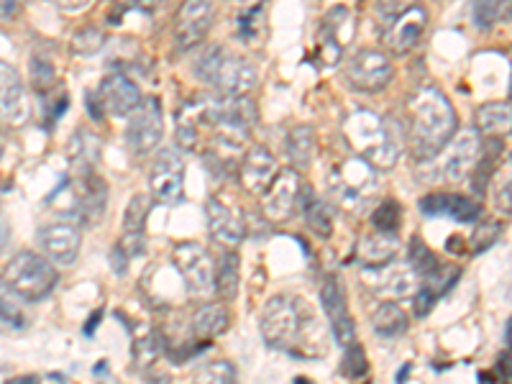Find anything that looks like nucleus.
Segmentation results:
<instances>
[{
	"mask_svg": "<svg viewBox=\"0 0 512 384\" xmlns=\"http://www.w3.org/2000/svg\"><path fill=\"white\" fill-rule=\"evenodd\" d=\"M103 44H105V34L100 29H95V26H85V29L77 31L70 41L72 52L77 54H95L103 49Z\"/></svg>",
	"mask_w": 512,
	"mask_h": 384,
	"instance_id": "nucleus-41",
	"label": "nucleus"
},
{
	"mask_svg": "<svg viewBox=\"0 0 512 384\" xmlns=\"http://www.w3.org/2000/svg\"><path fill=\"white\" fill-rule=\"evenodd\" d=\"M21 11V0H0V21H8Z\"/></svg>",
	"mask_w": 512,
	"mask_h": 384,
	"instance_id": "nucleus-46",
	"label": "nucleus"
},
{
	"mask_svg": "<svg viewBox=\"0 0 512 384\" xmlns=\"http://www.w3.org/2000/svg\"><path fill=\"white\" fill-rule=\"evenodd\" d=\"M328 187L349 213H364L377 195V169L364 157H349L331 169Z\"/></svg>",
	"mask_w": 512,
	"mask_h": 384,
	"instance_id": "nucleus-5",
	"label": "nucleus"
},
{
	"mask_svg": "<svg viewBox=\"0 0 512 384\" xmlns=\"http://www.w3.org/2000/svg\"><path fill=\"white\" fill-rule=\"evenodd\" d=\"M195 75L223 98H244L259 82L256 67L249 59L226 52L223 47H210L198 54Z\"/></svg>",
	"mask_w": 512,
	"mask_h": 384,
	"instance_id": "nucleus-3",
	"label": "nucleus"
},
{
	"mask_svg": "<svg viewBox=\"0 0 512 384\" xmlns=\"http://www.w3.org/2000/svg\"><path fill=\"white\" fill-rule=\"evenodd\" d=\"M505 346L507 351H512V318L505 323Z\"/></svg>",
	"mask_w": 512,
	"mask_h": 384,
	"instance_id": "nucleus-51",
	"label": "nucleus"
},
{
	"mask_svg": "<svg viewBox=\"0 0 512 384\" xmlns=\"http://www.w3.org/2000/svg\"><path fill=\"white\" fill-rule=\"evenodd\" d=\"M164 136V116L159 98H144L128 116L126 146L136 157L152 154Z\"/></svg>",
	"mask_w": 512,
	"mask_h": 384,
	"instance_id": "nucleus-9",
	"label": "nucleus"
},
{
	"mask_svg": "<svg viewBox=\"0 0 512 384\" xmlns=\"http://www.w3.org/2000/svg\"><path fill=\"white\" fill-rule=\"evenodd\" d=\"M472 21L479 31L512 21V0H472Z\"/></svg>",
	"mask_w": 512,
	"mask_h": 384,
	"instance_id": "nucleus-32",
	"label": "nucleus"
},
{
	"mask_svg": "<svg viewBox=\"0 0 512 384\" xmlns=\"http://www.w3.org/2000/svg\"><path fill=\"white\" fill-rule=\"evenodd\" d=\"M500 372H502V377L512 379V351H507V354H502V359H500Z\"/></svg>",
	"mask_w": 512,
	"mask_h": 384,
	"instance_id": "nucleus-49",
	"label": "nucleus"
},
{
	"mask_svg": "<svg viewBox=\"0 0 512 384\" xmlns=\"http://www.w3.org/2000/svg\"><path fill=\"white\" fill-rule=\"evenodd\" d=\"M320 305H323V313H326L328 323H331L338 346H344V349L354 346L356 323L349 313V305H346L344 287H341V282H338L336 277H331V274L320 282Z\"/></svg>",
	"mask_w": 512,
	"mask_h": 384,
	"instance_id": "nucleus-12",
	"label": "nucleus"
},
{
	"mask_svg": "<svg viewBox=\"0 0 512 384\" xmlns=\"http://www.w3.org/2000/svg\"><path fill=\"white\" fill-rule=\"evenodd\" d=\"M502 149H505V146H502L500 136H487V139H482V152H479L477 167H474L472 172V187L477 195L487 192L497 164L502 162Z\"/></svg>",
	"mask_w": 512,
	"mask_h": 384,
	"instance_id": "nucleus-26",
	"label": "nucleus"
},
{
	"mask_svg": "<svg viewBox=\"0 0 512 384\" xmlns=\"http://www.w3.org/2000/svg\"><path fill=\"white\" fill-rule=\"evenodd\" d=\"M295 384H313V382H308V379L300 377V379H295Z\"/></svg>",
	"mask_w": 512,
	"mask_h": 384,
	"instance_id": "nucleus-52",
	"label": "nucleus"
},
{
	"mask_svg": "<svg viewBox=\"0 0 512 384\" xmlns=\"http://www.w3.org/2000/svg\"><path fill=\"white\" fill-rule=\"evenodd\" d=\"M303 195V180L297 169H280L269 190L264 192V216L274 223H282L295 213Z\"/></svg>",
	"mask_w": 512,
	"mask_h": 384,
	"instance_id": "nucleus-15",
	"label": "nucleus"
},
{
	"mask_svg": "<svg viewBox=\"0 0 512 384\" xmlns=\"http://www.w3.org/2000/svg\"><path fill=\"white\" fill-rule=\"evenodd\" d=\"M372 328L382 338H400L408 333L410 320L397 303H379L372 313Z\"/></svg>",
	"mask_w": 512,
	"mask_h": 384,
	"instance_id": "nucleus-30",
	"label": "nucleus"
},
{
	"mask_svg": "<svg viewBox=\"0 0 512 384\" xmlns=\"http://www.w3.org/2000/svg\"><path fill=\"white\" fill-rule=\"evenodd\" d=\"M446 251L448 254H464V241H461V236H451V239H448V244H446Z\"/></svg>",
	"mask_w": 512,
	"mask_h": 384,
	"instance_id": "nucleus-48",
	"label": "nucleus"
},
{
	"mask_svg": "<svg viewBox=\"0 0 512 384\" xmlns=\"http://www.w3.org/2000/svg\"><path fill=\"white\" fill-rule=\"evenodd\" d=\"M479 152H482V136L474 128H466V131L456 134L448 141V149L443 154V177L448 182H461L472 177Z\"/></svg>",
	"mask_w": 512,
	"mask_h": 384,
	"instance_id": "nucleus-17",
	"label": "nucleus"
},
{
	"mask_svg": "<svg viewBox=\"0 0 512 384\" xmlns=\"http://www.w3.org/2000/svg\"><path fill=\"white\" fill-rule=\"evenodd\" d=\"M344 136L359 157L374 169H392L402 154V128L395 118L377 116L369 108H356L346 116Z\"/></svg>",
	"mask_w": 512,
	"mask_h": 384,
	"instance_id": "nucleus-2",
	"label": "nucleus"
},
{
	"mask_svg": "<svg viewBox=\"0 0 512 384\" xmlns=\"http://www.w3.org/2000/svg\"><path fill=\"white\" fill-rule=\"evenodd\" d=\"M105 203H108V187L98 175H88L80 182L77 192V205H80L82 216L90 223H100L105 216Z\"/></svg>",
	"mask_w": 512,
	"mask_h": 384,
	"instance_id": "nucleus-25",
	"label": "nucleus"
},
{
	"mask_svg": "<svg viewBox=\"0 0 512 384\" xmlns=\"http://www.w3.org/2000/svg\"><path fill=\"white\" fill-rule=\"evenodd\" d=\"M8 241H11V228H8V223L3 221V216H0V254L6 251Z\"/></svg>",
	"mask_w": 512,
	"mask_h": 384,
	"instance_id": "nucleus-47",
	"label": "nucleus"
},
{
	"mask_svg": "<svg viewBox=\"0 0 512 384\" xmlns=\"http://www.w3.org/2000/svg\"><path fill=\"white\" fill-rule=\"evenodd\" d=\"M52 3L64 13H77L90 6V0H52Z\"/></svg>",
	"mask_w": 512,
	"mask_h": 384,
	"instance_id": "nucleus-45",
	"label": "nucleus"
},
{
	"mask_svg": "<svg viewBox=\"0 0 512 384\" xmlns=\"http://www.w3.org/2000/svg\"><path fill=\"white\" fill-rule=\"evenodd\" d=\"M141 100L144 98H141L139 85L128 75H123V72H113V75H108L100 82V88L95 93H88V113L95 121L103 118L100 111H105L108 116L126 118L136 111V105Z\"/></svg>",
	"mask_w": 512,
	"mask_h": 384,
	"instance_id": "nucleus-7",
	"label": "nucleus"
},
{
	"mask_svg": "<svg viewBox=\"0 0 512 384\" xmlns=\"http://www.w3.org/2000/svg\"><path fill=\"white\" fill-rule=\"evenodd\" d=\"M241 282V256L233 249H226L218 256L216 264V290L223 300H233L239 295Z\"/></svg>",
	"mask_w": 512,
	"mask_h": 384,
	"instance_id": "nucleus-31",
	"label": "nucleus"
},
{
	"mask_svg": "<svg viewBox=\"0 0 512 384\" xmlns=\"http://www.w3.org/2000/svg\"><path fill=\"white\" fill-rule=\"evenodd\" d=\"M497 239H500V223H482V226L474 231L472 246L477 254H482V251H487Z\"/></svg>",
	"mask_w": 512,
	"mask_h": 384,
	"instance_id": "nucleus-44",
	"label": "nucleus"
},
{
	"mask_svg": "<svg viewBox=\"0 0 512 384\" xmlns=\"http://www.w3.org/2000/svg\"><path fill=\"white\" fill-rule=\"evenodd\" d=\"M408 149L415 162H431L456 136V111L446 93L420 88L408 100Z\"/></svg>",
	"mask_w": 512,
	"mask_h": 384,
	"instance_id": "nucleus-1",
	"label": "nucleus"
},
{
	"mask_svg": "<svg viewBox=\"0 0 512 384\" xmlns=\"http://www.w3.org/2000/svg\"><path fill=\"white\" fill-rule=\"evenodd\" d=\"M425 29H428V11L420 3H413L392 21V26L384 34V47L392 54L405 57L423 41Z\"/></svg>",
	"mask_w": 512,
	"mask_h": 384,
	"instance_id": "nucleus-16",
	"label": "nucleus"
},
{
	"mask_svg": "<svg viewBox=\"0 0 512 384\" xmlns=\"http://www.w3.org/2000/svg\"><path fill=\"white\" fill-rule=\"evenodd\" d=\"M410 267L418 272V277L423 280V277H428V274L436 272L438 267H441V259H438L436 254H433L431 249H428V244L425 241H420L418 236L415 239H410Z\"/></svg>",
	"mask_w": 512,
	"mask_h": 384,
	"instance_id": "nucleus-39",
	"label": "nucleus"
},
{
	"mask_svg": "<svg viewBox=\"0 0 512 384\" xmlns=\"http://www.w3.org/2000/svg\"><path fill=\"white\" fill-rule=\"evenodd\" d=\"M477 126L487 136L512 134V105L510 103H484L477 108Z\"/></svg>",
	"mask_w": 512,
	"mask_h": 384,
	"instance_id": "nucleus-28",
	"label": "nucleus"
},
{
	"mask_svg": "<svg viewBox=\"0 0 512 384\" xmlns=\"http://www.w3.org/2000/svg\"><path fill=\"white\" fill-rule=\"evenodd\" d=\"M205 216H208V228L213 241H218L226 249H236L246 239V223L239 210H233L218 198H208L205 205Z\"/></svg>",
	"mask_w": 512,
	"mask_h": 384,
	"instance_id": "nucleus-20",
	"label": "nucleus"
},
{
	"mask_svg": "<svg viewBox=\"0 0 512 384\" xmlns=\"http://www.w3.org/2000/svg\"><path fill=\"white\" fill-rule=\"evenodd\" d=\"M297 208L305 213V223H308L310 231L320 239H331L333 233V216L331 210L326 208V203H320L313 195L308 185H303V195H300V205Z\"/></svg>",
	"mask_w": 512,
	"mask_h": 384,
	"instance_id": "nucleus-29",
	"label": "nucleus"
},
{
	"mask_svg": "<svg viewBox=\"0 0 512 384\" xmlns=\"http://www.w3.org/2000/svg\"><path fill=\"white\" fill-rule=\"evenodd\" d=\"M213 0H182L175 16V47L177 52H190L200 47L213 26Z\"/></svg>",
	"mask_w": 512,
	"mask_h": 384,
	"instance_id": "nucleus-11",
	"label": "nucleus"
},
{
	"mask_svg": "<svg viewBox=\"0 0 512 384\" xmlns=\"http://www.w3.org/2000/svg\"><path fill=\"white\" fill-rule=\"evenodd\" d=\"M277 172H280V167H277V159L272 157V152L267 146L256 144L251 146L244 162H241V185L251 195H264L274 182V177H277Z\"/></svg>",
	"mask_w": 512,
	"mask_h": 384,
	"instance_id": "nucleus-21",
	"label": "nucleus"
},
{
	"mask_svg": "<svg viewBox=\"0 0 512 384\" xmlns=\"http://www.w3.org/2000/svg\"><path fill=\"white\" fill-rule=\"evenodd\" d=\"M172 259H175L190 295L210 297L216 292V262L203 246L195 241H182L172 251Z\"/></svg>",
	"mask_w": 512,
	"mask_h": 384,
	"instance_id": "nucleus-8",
	"label": "nucleus"
},
{
	"mask_svg": "<svg viewBox=\"0 0 512 384\" xmlns=\"http://www.w3.org/2000/svg\"><path fill=\"white\" fill-rule=\"evenodd\" d=\"M203 100H190L177 113V128L175 139L180 149L192 152L200 141V131H203Z\"/></svg>",
	"mask_w": 512,
	"mask_h": 384,
	"instance_id": "nucleus-24",
	"label": "nucleus"
},
{
	"mask_svg": "<svg viewBox=\"0 0 512 384\" xmlns=\"http://www.w3.org/2000/svg\"><path fill=\"white\" fill-rule=\"evenodd\" d=\"M264 26H267V0L249 6L246 11L239 13V21H236V34L244 41H256L264 34Z\"/></svg>",
	"mask_w": 512,
	"mask_h": 384,
	"instance_id": "nucleus-35",
	"label": "nucleus"
},
{
	"mask_svg": "<svg viewBox=\"0 0 512 384\" xmlns=\"http://www.w3.org/2000/svg\"><path fill=\"white\" fill-rule=\"evenodd\" d=\"M0 282L18 300L39 303V300L52 295L59 282V274L47 256L34 254V251H18L0 274Z\"/></svg>",
	"mask_w": 512,
	"mask_h": 384,
	"instance_id": "nucleus-4",
	"label": "nucleus"
},
{
	"mask_svg": "<svg viewBox=\"0 0 512 384\" xmlns=\"http://www.w3.org/2000/svg\"><path fill=\"white\" fill-rule=\"evenodd\" d=\"M259 328H262L267 346L280 351H295V344L303 338L305 313L300 310V303L292 300V297L274 295L262 308Z\"/></svg>",
	"mask_w": 512,
	"mask_h": 384,
	"instance_id": "nucleus-6",
	"label": "nucleus"
},
{
	"mask_svg": "<svg viewBox=\"0 0 512 384\" xmlns=\"http://www.w3.org/2000/svg\"><path fill=\"white\" fill-rule=\"evenodd\" d=\"M195 384H239V372L231 361H208L195 372Z\"/></svg>",
	"mask_w": 512,
	"mask_h": 384,
	"instance_id": "nucleus-36",
	"label": "nucleus"
},
{
	"mask_svg": "<svg viewBox=\"0 0 512 384\" xmlns=\"http://www.w3.org/2000/svg\"><path fill=\"white\" fill-rule=\"evenodd\" d=\"M39 241L49 262L57 264V267H72L82 249V233L72 223H52V226H44L41 228Z\"/></svg>",
	"mask_w": 512,
	"mask_h": 384,
	"instance_id": "nucleus-18",
	"label": "nucleus"
},
{
	"mask_svg": "<svg viewBox=\"0 0 512 384\" xmlns=\"http://www.w3.org/2000/svg\"><path fill=\"white\" fill-rule=\"evenodd\" d=\"M0 159H3V144H0Z\"/></svg>",
	"mask_w": 512,
	"mask_h": 384,
	"instance_id": "nucleus-53",
	"label": "nucleus"
},
{
	"mask_svg": "<svg viewBox=\"0 0 512 384\" xmlns=\"http://www.w3.org/2000/svg\"><path fill=\"white\" fill-rule=\"evenodd\" d=\"M287 157L297 169L310 167L315 157V131L310 126H295L287 136Z\"/></svg>",
	"mask_w": 512,
	"mask_h": 384,
	"instance_id": "nucleus-34",
	"label": "nucleus"
},
{
	"mask_svg": "<svg viewBox=\"0 0 512 384\" xmlns=\"http://www.w3.org/2000/svg\"><path fill=\"white\" fill-rule=\"evenodd\" d=\"M489 192H492V203H495L497 213L512 216V152L497 164L492 182H489Z\"/></svg>",
	"mask_w": 512,
	"mask_h": 384,
	"instance_id": "nucleus-33",
	"label": "nucleus"
},
{
	"mask_svg": "<svg viewBox=\"0 0 512 384\" xmlns=\"http://www.w3.org/2000/svg\"><path fill=\"white\" fill-rule=\"evenodd\" d=\"M367 372H369V361H367V354H364V349H361L359 344L349 346L344 359H341V374H344L346 379H364V374Z\"/></svg>",
	"mask_w": 512,
	"mask_h": 384,
	"instance_id": "nucleus-42",
	"label": "nucleus"
},
{
	"mask_svg": "<svg viewBox=\"0 0 512 384\" xmlns=\"http://www.w3.org/2000/svg\"><path fill=\"white\" fill-rule=\"evenodd\" d=\"M384 290L390 292L392 297L415 295V292H418V272H415L410 264H400V267H395V272L387 277Z\"/></svg>",
	"mask_w": 512,
	"mask_h": 384,
	"instance_id": "nucleus-38",
	"label": "nucleus"
},
{
	"mask_svg": "<svg viewBox=\"0 0 512 384\" xmlns=\"http://www.w3.org/2000/svg\"><path fill=\"white\" fill-rule=\"evenodd\" d=\"M149 208L152 200L149 195H136L131 203L126 205V216H123V236H121V251L131 259V256H141L146 249L144 241V228L146 218H149Z\"/></svg>",
	"mask_w": 512,
	"mask_h": 384,
	"instance_id": "nucleus-22",
	"label": "nucleus"
},
{
	"mask_svg": "<svg viewBox=\"0 0 512 384\" xmlns=\"http://www.w3.org/2000/svg\"><path fill=\"white\" fill-rule=\"evenodd\" d=\"M372 226L374 231L397 236V231L402 226V205L397 200H382L372 213Z\"/></svg>",
	"mask_w": 512,
	"mask_h": 384,
	"instance_id": "nucleus-37",
	"label": "nucleus"
},
{
	"mask_svg": "<svg viewBox=\"0 0 512 384\" xmlns=\"http://www.w3.org/2000/svg\"><path fill=\"white\" fill-rule=\"evenodd\" d=\"M397 236L392 233H369L359 241V249H356V259L367 269H384L395 262L397 256Z\"/></svg>",
	"mask_w": 512,
	"mask_h": 384,
	"instance_id": "nucleus-23",
	"label": "nucleus"
},
{
	"mask_svg": "<svg viewBox=\"0 0 512 384\" xmlns=\"http://www.w3.org/2000/svg\"><path fill=\"white\" fill-rule=\"evenodd\" d=\"M418 205L420 213L428 218L448 216L461 223H474L482 216V203L459 192H428Z\"/></svg>",
	"mask_w": 512,
	"mask_h": 384,
	"instance_id": "nucleus-19",
	"label": "nucleus"
},
{
	"mask_svg": "<svg viewBox=\"0 0 512 384\" xmlns=\"http://www.w3.org/2000/svg\"><path fill=\"white\" fill-rule=\"evenodd\" d=\"M231 326V315L221 303H205L192 315V331L198 338H218Z\"/></svg>",
	"mask_w": 512,
	"mask_h": 384,
	"instance_id": "nucleus-27",
	"label": "nucleus"
},
{
	"mask_svg": "<svg viewBox=\"0 0 512 384\" xmlns=\"http://www.w3.org/2000/svg\"><path fill=\"white\" fill-rule=\"evenodd\" d=\"M395 67L382 49H359L346 64V77L359 93H382L390 85Z\"/></svg>",
	"mask_w": 512,
	"mask_h": 384,
	"instance_id": "nucleus-10",
	"label": "nucleus"
},
{
	"mask_svg": "<svg viewBox=\"0 0 512 384\" xmlns=\"http://www.w3.org/2000/svg\"><path fill=\"white\" fill-rule=\"evenodd\" d=\"M6 384H39V379L34 374H24V377H16V379H8Z\"/></svg>",
	"mask_w": 512,
	"mask_h": 384,
	"instance_id": "nucleus-50",
	"label": "nucleus"
},
{
	"mask_svg": "<svg viewBox=\"0 0 512 384\" xmlns=\"http://www.w3.org/2000/svg\"><path fill=\"white\" fill-rule=\"evenodd\" d=\"M185 187V162L175 149H164L157 154L149 172V190L159 203H177Z\"/></svg>",
	"mask_w": 512,
	"mask_h": 384,
	"instance_id": "nucleus-14",
	"label": "nucleus"
},
{
	"mask_svg": "<svg viewBox=\"0 0 512 384\" xmlns=\"http://www.w3.org/2000/svg\"><path fill=\"white\" fill-rule=\"evenodd\" d=\"M31 116L24 80L8 62H0V126L18 128Z\"/></svg>",
	"mask_w": 512,
	"mask_h": 384,
	"instance_id": "nucleus-13",
	"label": "nucleus"
},
{
	"mask_svg": "<svg viewBox=\"0 0 512 384\" xmlns=\"http://www.w3.org/2000/svg\"><path fill=\"white\" fill-rule=\"evenodd\" d=\"M159 354H162V341H159L157 331L146 333V336H136L134 359L141 369L149 367V364H154Z\"/></svg>",
	"mask_w": 512,
	"mask_h": 384,
	"instance_id": "nucleus-40",
	"label": "nucleus"
},
{
	"mask_svg": "<svg viewBox=\"0 0 512 384\" xmlns=\"http://www.w3.org/2000/svg\"><path fill=\"white\" fill-rule=\"evenodd\" d=\"M0 320L8 323V326H16V328H24L29 320H26V313L21 310V305L16 303V295H3L0 292Z\"/></svg>",
	"mask_w": 512,
	"mask_h": 384,
	"instance_id": "nucleus-43",
	"label": "nucleus"
}]
</instances>
